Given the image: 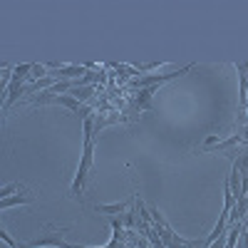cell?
<instances>
[{
	"label": "cell",
	"instance_id": "7a4b0ae2",
	"mask_svg": "<svg viewBox=\"0 0 248 248\" xmlns=\"http://www.w3.org/2000/svg\"><path fill=\"white\" fill-rule=\"evenodd\" d=\"M32 105H62V107H67V109H72L82 122H85L92 112H90V107H85V105H82V102H77L72 94H50L47 90L45 92H40V94H35L32 99Z\"/></svg>",
	"mask_w": 248,
	"mask_h": 248
},
{
	"label": "cell",
	"instance_id": "4fadbf2b",
	"mask_svg": "<svg viewBox=\"0 0 248 248\" xmlns=\"http://www.w3.org/2000/svg\"><path fill=\"white\" fill-rule=\"evenodd\" d=\"M45 72H47V67H45V65H35V67H32V82L43 79V77H47ZM32 82H30V85H32Z\"/></svg>",
	"mask_w": 248,
	"mask_h": 248
},
{
	"label": "cell",
	"instance_id": "ba28073f",
	"mask_svg": "<svg viewBox=\"0 0 248 248\" xmlns=\"http://www.w3.org/2000/svg\"><path fill=\"white\" fill-rule=\"evenodd\" d=\"M156 90H159V87H141V90L137 92V99H134L137 112H147V109H152V97H154Z\"/></svg>",
	"mask_w": 248,
	"mask_h": 248
},
{
	"label": "cell",
	"instance_id": "52a82bcc",
	"mask_svg": "<svg viewBox=\"0 0 248 248\" xmlns=\"http://www.w3.org/2000/svg\"><path fill=\"white\" fill-rule=\"evenodd\" d=\"M132 203H134V196L127 199V201H122V203H97L94 211L97 214H107V216H119L124 209H132Z\"/></svg>",
	"mask_w": 248,
	"mask_h": 248
},
{
	"label": "cell",
	"instance_id": "9a60e30c",
	"mask_svg": "<svg viewBox=\"0 0 248 248\" xmlns=\"http://www.w3.org/2000/svg\"><path fill=\"white\" fill-rule=\"evenodd\" d=\"M0 238H3V243H8L10 248H17V246H20V243H17V241H15L13 236H8L5 231H0Z\"/></svg>",
	"mask_w": 248,
	"mask_h": 248
},
{
	"label": "cell",
	"instance_id": "2e32d148",
	"mask_svg": "<svg viewBox=\"0 0 248 248\" xmlns=\"http://www.w3.org/2000/svg\"><path fill=\"white\" fill-rule=\"evenodd\" d=\"M238 132H241V139H243V144H248V124H246V127H238Z\"/></svg>",
	"mask_w": 248,
	"mask_h": 248
},
{
	"label": "cell",
	"instance_id": "7c38bea8",
	"mask_svg": "<svg viewBox=\"0 0 248 248\" xmlns=\"http://www.w3.org/2000/svg\"><path fill=\"white\" fill-rule=\"evenodd\" d=\"M23 191V184H10V186H5V189H0V199H8V196H13V194H20Z\"/></svg>",
	"mask_w": 248,
	"mask_h": 248
},
{
	"label": "cell",
	"instance_id": "3957f363",
	"mask_svg": "<svg viewBox=\"0 0 248 248\" xmlns=\"http://www.w3.org/2000/svg\"><path fill=\"white\" fill-rule=\"evenodd\" d=\"M189 70H194V62H191V65H186V67H179V70L169 72V75H144V77H137V79H132V87H137V90H141V87H159V85H164V82H171V79L186 75Z\"/></svg>",
	"mask_w": 248,
	"mask_h": 248
},
{
	"label": "cell",
	"instance_id": "e0dca14e",
	"mask_svg": "<svg viewBox=\"0 0 248 248\" xmlns=\"http://www.w3.org/2000/svg\"><path fill=\"white\" fill-rule=\"evenodd\" d=\"M241 223H243V229H248V216H246V218H243Z\"/></svg>",
	"mask_w": 248,
	"mask_h": 248
},
{
	"label": "cell",
	"instance_id": "5bb4252c",
	"mask_svg": "<svg viewBox=\"0 0 248 248\" xmlns=\"http://www.w3.org/2000/svg\"><path fill=\"white\" fill-rule=\"evenodd\" d=\"M164 62H149V65H137V70L139 72H149V70H156V67H161Z\"/></svg>",
	"mask_w": 248,
	"mask_h": 248
},
{
	"label": "cell",
	"instance_id": "8fae6325",
	"mask_svg": "<svg viewBox=\"0 0 248 248\" xmlns=\"http://www.w3.org/2000/svg\"><path fill=\"white\" fill-rule=\"evenodd\" d=\"M67 94H72L77 102H82V99H90V97L94 94V87H92V85H87V87H72Z\"/></svg>",
	"mask_w": 248,
	"mask_h": 248
},
{
	"label": "cell",
	"instance_id": "30bf717a",
	"mask_svg": "<svg viewBox=\"0 0 248 248\" xmlns=\"http://www.w3.org/2000/svg\"><path fill=\"white\" fill-rule=\"evenodd\" d=\"M52 85H57L55 82V77L52 75H47V77H43V79H37V82H32L30 85V90H28V94H40V90H45V87H52Z\"/></svg>",
	"mask_w": 248,
	"mask_h": 248
},
{
	"label": "cell",
	"instance_id": "8992f818",
	"mask_svg": "<svg viewBox=\"0 0 248 248\" xmlns=\"http://www.w3.org/2000/svg\"><path fill=\"white\" fill-rule=\"evenodd\" d=\"M90 70L85 65H62V67H55L50 70V75L55 79H79V77H85Z\"/></svg>",
	"mask_w": 248,
	"mask_h": 248
},
{
	"label": "cell",
	"instance_id": "5b68a950",
	"mask_svg": "<svg viewBox=\"0 0 248 248\" xmlns=\"http://www.w3.org/2000/svg\"><path fill=\"white\" fill-rule=\"evenodd\" d=\"M238 105L241 112H246L248 107V62H238Z\"/></svg>",
	"mask_w": 248,
	"mask_h": 248
},
{
	"label": "cell",
	"instance_id": "6da1fadb",
	"mask_svg": "<svg viewBox=\"0 0 248 248\" xmlns=\"http://www.w3.org/2000/svg\"><path fill=\"white\" fill-rule=\"evenodd\" d=\"M85 144H82V159H79V167H77V174H75V181L70 186V191L75 199L82 196L85 191V184H87V176H90V169H92V159H94V117L90 114L85 122Z\"/></svg>",
	"mask_w": 248,
	"mask_h": 248
},
{
	"label": "cell",
	"instance_id": "9c48e42d",
	"mask_svg": "<svg viewBox=\"0 0 248 248\" xmlns=\"http://www.w3.org/2000/svg\"><path fill=\"white\" fill-rule=\"evenodd\" d=\"M32 201V194L28 191V189H23L20 194H13V196H8V199H0V209H10V206H25V203H30Z\"/></svg>",
	"mask_w": 248,
	"mask_h": 248
},
{
	"label": "cell",
	"instance_id": "277c9868",
	"mask_svg": "<svg viewBox=\"0 0 248 248\" xmlns=\"http://www.w3.org/2000/svg\"><path fill=\"white\" fill-rule=\"evenodd\" d=\"M70 229H45V233L43 236H37L35 241H30L28 246L30 248H43V246H50V248H67L70 243H65V233H67Z\"/></svg>",
	"mask_w": 248,
	"mask_h": 248
}]
</instances>
